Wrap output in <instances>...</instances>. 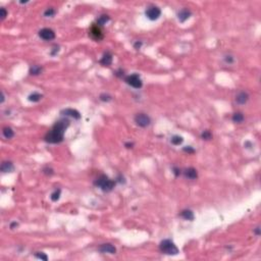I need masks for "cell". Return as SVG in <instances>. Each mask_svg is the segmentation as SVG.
Listing matches in <instances>:
<instances>
[{"instance_id": "cell-2", "label": "cell", "mask_w": 261, "mask_h": 261, "mask_svg": "<svg viewBox=\"0 0 261 261\" xmlns=\"http://www.w3.org/2000/svg\"><path fill=\"white\" fill-rule=\"evenodd\" d=\"M115 181H112L105 174H101L94 181V185L97 188H99L103 192H110L115 187Z\"/></svg>"}, {"instance_id": "cell-4", "label": "cell", "mask_w": 261, "mask_h": 261, "mask_svg": "<svg viewBox=\"0 0 261 261\" xmlns=\"http://www.w3.org/2000/svg\"><path fill=\"white\" fill-rule=\"evenodd\" d=\"M125 81L127 84L135 89H141L143 86V82L138 74H133V75L127 76L125 78Z\"/></svg>"}, {"instance_id": "cell-15", "label": "cell", "mask_w": 261, "mask_h": 261, "mask_svg": "<svg viewBox=\"0 0 261 261\" xmlns=\"http://www.w3.org/2000/svg\"><path fill=\"white\" fill-rule=\"evenodd\" d=\"M2 173H11L14 169V166L11 161H3L1 163V167H0Z\"/></svg>"}, {"instance_id": "cell-36", "label": "cell", "mask_w": 261, "mask_h": 261, "mask_svg": "<svg viewBox=\"0 0 261 261\" xmlns=\"http://www.w3.org/2000/svg\"><path fill=\"white\" fill-rule=\"evenodd\" d=\"M116 181H117V182H119V183H125V182H126V181H125V179H123V177L122 176V174H119V177H117V180H116ZM116 181H115V182H116Z\"/></svg>"}, {"instance_id": "cell-1", "label": "cell", "mask_w": 261, "mask_h": 261, "mask_svg": "<svg viewBox=\"0 0 261 261\" xmlns=\"http://www.w3.org/2000/svg\"><path fill=\"white\" fill-rule=\"evenodd\" d=\"M69 126V120L62 119L54 123L52 129L45 135L44 140L50 144H58L64 139V133Z\"/></svg>"}, {"instance_id": "cell-37", "label": "cell", "mask_w": 261, "mask_h": 261, "mask_svg": "<svg viewBox=\"0 0 261 261\" xmlns=\"http://www.w3.org/2000/svg\"><path fill=\"white\" fill-rule=\"evenodd\" d=\"M125 146H126V148L130 149V148H133V147H134V143L128 142V143H126V144H125Z\"/></svg>"}, {"instance_id": "cell-19", "label": "cell", "mask_w": 261, "mask_h": 261, "mask_svg": "<svg viewBox=\"0 0 261 261\" xmlns=\"http://www.w3.org/2000/svg\"><path fill=\"white\" fill-rule=\"evenodd\" d=\"M109 20H110L109 15H107V14H101L100 17L97 18L96 25H97L98 27H102V26H104V25L107 23V21H109Z\"/></svg>"}, {"instance_id": "cell-38", "label": "cell", "mask_w": 261, "mask_h": 261, "mask_svg": "<svg viewBox=\"0 0 261 261\" xmlns=\"http://www.w3.org/2000/svg\"><path fill=\"white\" fill-rule=\"evenodd\" d=\"M244 146H245V147H246V148H248V149H250L251 147H252V146H253V145H252V143H251V142H249V141H247V142H246V143H245V144H244Z\"/></svg>"}, {"instance_id": "cell-16", "label": "cell", "mask_w": 261, "mask_h": 261, "mask_svg": "<svg viewBox=\"0 0 261 261\" xmlns=\"http://www.w3.org/2000/svg\"><path fill=\"white\" fill-rule=\"evenodd\" d=\"M180 216L186 220H193L195 218V215H194V212L190 209H184L182 212L180 213Z\"/></svg>"}, {"instance_id": "cell-31", "label": "cell", "mask_w": 261, "mask_h": 261, "mask_svg": "<svg viewBox=\"0 0 261 261\" xmlns=\"http://www.w3.org/2000/svg\"><path fill=\"white\" fill-rule=\"evenodd\" d=\"M184 151L188 152V153H190V154H193L194 152H195V150H194L191 146H186V147H184Z\"/></svg>"}, {"instance_id": "cell-6", "label": "cell", "mask_w": 261, "mask_h": 261, "mask_svg": "<svg viewBox=\"0 0 261 261\" xmlns=\"http://www.w3.org/2000/svg\"><path fill=\"white\" fill-rule=\"evenodd\" d=\"M135 123H137V126L141 127V128H147L150 126L151 119L146 113H137L135 115Z\"/></svg>"}, {"instance_id": "cell-27", "label": "cell", "mask_w": 261, "mask_h": 261, "mask_svg": "<svg viewBox=\"0 0 261 261\" xmlns=\"http://www.w3.org/2000/svg\"><path fill=\"white\" fill-rule=\"evenodd\" d=\"M224 60L227 64L230 65V64H233V63L235 62V57L233 55H231V54H227V55H224Z\"/></svg>"}, {"instance_id": "cell-5", "label": "cell", "mask_w": 261, "mask_h": 261, "mask_svg": "<svg viewBox=\"0 0 261 261\" xmlns=\"http://www.w3.org/2000/svg\"><path fill=\"white\" fill-rule=\"evenodd\" d=\"M145 15L147 17L148 20L150 21H156L159 18V17L161 15V10L158 6L155 5H150L148 6L147 9L145 11Z\"/></svg>"}, {"instance_id": "cell-30", "label": "cell", "mask_w": 261, "mask_h": 261, "mask_svg": "<svg viewBox=\"0 0 261 261\" xmlns=\"http://www.w3.org/2000/svg\"><path fill=\"white\" fill-rule=\"evenodd\" d=\"M173 173H174V176H176V177H180L181 173H182V170H181L179 167L174 166V167L173 168Z\"/></svg>"}, {"instance_id": "cell-29", "label": "cell", "mask_w": 261, "mask_h": 261, "mask_svg": "<svg viewBox=\"0 0 261 261\" xmlns=\"http://www.w3.org/2000/svg\"><path fill=\"white\" fill-rule=\"evenodd\" d=\"M42 171H43V173H45V174H46V176H52V174L54 173V170H53V168L49 167V166H46V167H44Z\"/></svg>"}, {"instance_id": "cell-13", "label": "cell", "mask_w": 261, "mask_h": 261, "mask_svg": "<svg viewBox=\"0 0 261 261\" xmlns=\"http://www.w3.org/2000/svg\"><path fill=\"white\" fill-rule=\"evenodd\" d=\"M184 174L188 180H191V181H194L198 177V171H197L196 168H194V167L186 168V169L184 170Z\"/></svg>"}, {"instance_id": "cell-11", "label": "cell", "mask_w": 261, "mask_h": 261, "mask_svg": "<svg viewBox=\"0 0 261 261\" xmlns=\"http://www.w3.org/2000/svg\"><path fill=\"white\" fill-rule=\"evenodd\" d=\"M62 115L64 116H69V117H72L75 119H81V114L78 110L76 109H72V108H66V109H63L61 112Z\"/></svg>"}, {"instance_id": "cell-14", "label": "cell", "mask_w": 261, "mask_h": 261, "mask_svg": "<svg viewBox=\"0 0 261 261\" xmlns=\"http://www.w3.org/2000/svg\"><path fill=\"white\" fill-rule=\"evenodd\" d=\"M112 60H113V57H112V54H111L109 51L105 52L103 54V56L101 57L100 59V63L102 64L103 66H109L111 63H112Z\"/></svg>"}, {"instance_id": "cell-18", "label": "cell", "mask_w": 261, "mask_h": 261, "mask_svg": "<svg viewBox=\"0 0 261 261\" xmlns=\"http://www.w3.org/2000/svg\"><path fill=\"white\" fill-rule=\"evenodd\" d=\"M2 134H3V137H4L5 139H11L14 138V130H12L10 127H5V128L2 129Z\"/></svg>"}, {"instance_id": "cell-23", "label": "cell", "mask_w": 261, "mask_h": 261, "mask_svg": "<svg viewBox=\"0 0 261 261\" xmlns=\"http://www.w3.org/2000/svg\"><path fill=\"white\" fill-rule=\"evenodd\" d=\"M60 194H61V190H60V189H56V190L54 191V192L51 194L50 198H51L52 201L56 202V201H58L59 198H60Z\"/></svg>"}, {"instance_id": "cell-33", "label": "cell", "mask_w": 261, "mask_h": 261, "mask_svg": "<svg viewBox=\"0 0 261 261\" xmlns=\"http://www.w3.org/2000/svg\"><path fill=\"white\" fill-rule=\"evenodd\" d=\"M123 74H125V72H123V71L122 68H119V71L114 72V75H115L116 77H119V78H123Z\"/></svg>"}, {"instance_id": "cell-9", "label": "cell", "mask_w": 261, "mask_h": 261, "mask_svg": "<svg viewBox=\"0 0 261 261\" xmlns=\"http://www.w3.org/2000/svg\"><path fill=\"white\" fill-rule=\"evenodd\" d=\"M98 250H99L101 253H107V254H115L116 253V248L110 243H105V244L100 245L99 248H98Z\"/></svg>"}, {"instance_id": "cell-35", "label": "cell", "mask_w": 261, "mask_h": 261, "mask_svg": "<svg viewBox=\"0 0 261 261\" xmlns=\"http://www.w3.org/2000/svg\"><path fill=\"white\" fill-rule=\"evenodd\" d=\"M141 46H142V42H141V41H140V42H139V41H137V42L134 44V48L137 49V50H139L140 48H141Z\"/></svg>"}, {"instance_id": "cell-10", "label": "cell", "mask_w": 261, "mask_h": 261, "mask_svg": "<svg viewBox=\"0 0 261 261\" xmlns=\"http://www.w3.org/2000/svg\"><path fill=\"white\" fill-rule=\"evenodd\" d=\"M249 100V94L245 91H241L236 95V102L240 105H244Z\"/></svg>"}, {"instance_id": "cell-40", "label": "cell", "mask_w": 261, "mask_h": 261, "mask_svg": "<svg viewBox=\"0 0 261 261\" xmlns=\"http://www.w3.org/2000/svg\"><path fill=\"white\" fill-rule=\"evenodd\" d=\"M254 233H255L257 236H259L260 235V227H257L255 230H254Z\"/></svg>"}, {"instance_id": "cell-26", "label": "cell", "mask_w": 261, "mask_h": 261, "mask_svg": "<svg viewBox=\"0 0 261 261\" xmlns=\"http://www.w3.org/2000/svg\"><path fill=\"white\" fill-rule=\"evenodd\" d=\"M99 99L102 101V102H110V101L112 100V96L109 95V94L103 93V94H101L99 96Z\"/></svg>"}, {"instance_id": "cell-32", "label": "cell", "mask_w": 261, "mask_h": 261, "mask_svg": "<svg viewBox=\"0 0 261 261\" xmlns=\"http://www.w3.org/2000/svg\"><path fill=\"white\" fill-rule=\"evenodd\" d=\"M0 12H1V15H0V17H1V20H4V18L7 17V11H6V9L2 7L0 9Z\"/></svg>"}, {"instance_id": "cell-24", "label": "cell", "mask_w": 261, "mask_h": 261, "mask_svg": "<svg viewBox=\"0 0 261 261\" xmlns=\"http://www.w3.org/2000/svg\"><path fill=\"white\" fill-rule=\"evenodd\" d=\"M56 14V10L54 9L53 7H49L47 8L45 11H44V17L46 18H53L54 15H55Z\"/></svg>"}, {"instance_id": "cell-8", "label": "cell", "mask_w": 261, "mask_h": 261, "mask_svg": "<svg viewBox=\"0 0 261 261\" xmlns=\"http://www.w3.org/2000/svg\"><path fill=\"white\" fill-rule=\"evenodd\" d=\"M90 35H91V37L93 38L95 41H97V42L101 41L103 39V37H104L100 27H98L96 24H94L93 26L91 27V29H90Z\"/></svg>"}, {"instance_id": "cell-25", "label": "cell", "mask_w": 261, "mask_h": 261, "mask_svg": "<svg viewBox=\"0 0 261 261\" xmlns=\"http://www.w3.org/2000/svg\"><path fill=\"white\" fill-rule=\"evenodd\" d=\"M171 143H173V145H176V146H177V145H181L183 143V141H184V139L182 138V137L181 136H177V135H176V136H173V138H171Z\"/></svg>"}, {"instance_id": "cell-12", "label": "cell", "mask_w": 261, "mask_h": 261, "mask_svg": "<svg viewBox=\"0 0 261 261\" xmlns=\"http://www.w3.org/2000/svg\"><path fill=\"white\" fill-rule=\"evenodd\" d=\"M191 15H192V12L188 8H183L177 12V18H179L181 23H185L187 20H189Z\"/></svg>"}, {"instance_id": "cell-17", "label": "cell", "mask_w": 261, "mask_h": 261, "mask_svg": "<svg viewBox=\"0 0 261 261\" xmlns=\"http://www.w3.org/2000/svg\"><path fill=\"white\" fill-rule=\"evenodd\" d=\"M29 72H30V75H32V76H39V75L42 74L43 68L41 65L34 64V65H32L30 68V71H29Z\"/></svg>"}, {"instance_id": "cell-20", "label": "cell", "mask_w": 261, "mask_h": 261, "mask_svg": "<svg viewBox=\"0 0 261 261\" xmlns=\"http://www.w3.org/2000/svg\"><path fill=\"white\" fill-rule=\"evenodd\" d=\"M244 119H245L244 114L240 112V111H239V112H235L233 114V116H232V120L236 123H242L244 122Z\"/></svg>"}, {"instance_id": "cell-3", "label": "cell", "mask_w": 261, "mask_h": 261, "mask_svg": "<svg viewBox=\"0 0 261 261\" xmlns=\"http://www.w3.org/2000/svg\"><path fill=\"white\" fill-rule=\"evenodd\" d=\"M159 250L161 253L166 254V255H177L179 254V249L176 246V244L169 239L162 240L159 244Z\"/></svg>"}, {"instance_id": "cell-28", "label": "cell", "mask_w": 261, "mask_h": 261, "mask_svg": "<svg viewBox=\"0 0 261 261\" xmlns=\"http://www.w3.org/2000/svg\"><path fill=\"white\" fill-rule=\"evenodd\" d=\"M35 257H36V258H39V259H41V260H45V261L48 260V257H47L46 254H44L43 252H37V253H35Z\"/></svg>"}, {"instance_id": "cell-21", "label": "cell", "mask_w": 261, "mask_h": 261, "mask_svg": "<svg viewBox=\"0 0 261 261\" xmlns=\"http://www.w3.org/2000/svg\"><path fill=\"white\" fill-rule=\"evenodd\" d=\"M43 98V95L38 93V92H34L31 95H29L28 100L31 101V102H39V101Z\"/></svg>"}, {"instance_id": "cell-34", "label": "cell", "mask_w": 261, "mask_h": 261, "mask_svg": "<svg viewBox=\"0 0 261 261\" xmlns=\"http://www.w3.org/2000/svg\"><path fill=\"white\" fill-rule=\"evenodd\" d=\"M59 51V47L58 46H54L52 48V51H51V55H56V53H58Z\"/></svg>"}, {"instance_id": "cell-7", "label": "cell", "mask_w": 261, "mask_h": 261, "mask_svg": "<svg viewBox=\"0 0 261 261\" xmlns=\"http://www.w3.org/2000/svg\"><path fill=\"white\" fill-rule=\"evenodd\" d=\"M39 37L44 41H51L55 38V32L52 29L44 28L39 31Z\"/></svg>"}, {"instance_id": "cell-22", "label": "cell", "mask_w": 261, "mask_h": 261, "mask_svg": "<svg viewBox=\"0 0 261 261\" xmlns=\"http://www.w3.org/2000/svg\"><path fill=\"white\" fill-rule=\"evenodd\" d=\"M201 139L205 140V141H209L212 139V133L209 130H205L201 133Z\"/></svg>"}, {"instance_id": "cell-39", "label": "cell", "mask_w": 261, "mask_h": 261, "mask_svg": "<svg viewBox=\"0 0 261 261\" xmlns=\"http://www.w3.org/2000/svg\"><path fill=\"white\" fill-rule=\"evenodd\" d=\"M18 222H11V224H10V228L11 230H14V228H18Z\"/></svg>"}]
</instances>
